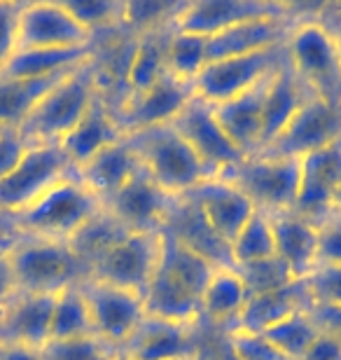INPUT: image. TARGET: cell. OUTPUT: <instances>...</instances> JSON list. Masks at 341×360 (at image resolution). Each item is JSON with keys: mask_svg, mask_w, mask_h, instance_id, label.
Instances as JSON below:
<instances>
[{"mask_svg": "<svg viewBox=\"0 0 341 360\" xmlns=\"http://www.w3.org/2000/svg\"><path fill=\"white\" fill-rule=\"evenodd\" d=\"M103 204L91 190H86L82 180L72 171L61 178L49 190H45L31 206L12 215L10 225L17 236H33V239L70 241L72 234L91 220Z\"/></svg>", "mask_w": 341, "mask_h": 360, "instance_id": "1", "label": "cell"}, {"mask_svg": "<svg viewBox=\"0 0 341 360\" xmlns=\"http://www.w3.org/2000/svg\"><path fill=\"white\" fill-rule=\"evenodd\" d=\"M96 56V54H94ZM101 91L96 59L63 75L59 82L38 101L28 120L19 131L31 146L40 143H59L89 110Z\"/></svg>", "mask_w": 341, "mask_h": 360, "instance_id": "2", "label": "cell"}, {"mask_svg": "<svg viewBox=\"0 0 341 360\" xmlns=\"http://www.w3.org/2000/svg\"><path fill=\"white\" fill-rule=\"evenodd\" d=\"M143 171L173 197H183L208 178H215L201 157L171 124L129 136Z\"/></svg>", "mask_w": 341, "mask_h": 360, "instance_id": "3", "label": "cell"}, {"mask_svg": "<svg viewBox=\"0 0 341 360\" xmlns=\"http://www.w3.org/2000/svg\"><path fill=\"white\" fill-rule=\"evenodd\" d=\"M10 260L19 292L56 295L89 278V267L72 253L68 241L17 236L10 246Z\"/></svg>", "mask_w": 341, "mask_h": 360, "instance_id": "4", "label": "cell"}, {"mask_svg": "<svg viewBox=\"0 0 341 360\" xmlns=\"http://www.w3.org/2000/svg\"><path fill=\"white\" fill-rule=\"evenodd\" d=\"M283 49L288 66L314 96L341 103V63L337 45L321 19L292 21Z\"/></svg>", "mask_w": 341, "mask_h": 360, "instance_id": "5", "label": "cell"}, {"mask_svg": "<svg viewBox=\"0 0 341 360\" xmlns=\"http://www.w3.org/2000/svg\"><path fill=\"white\" fill-rule=\"evenodd\" d=\"M222 178L234 183L257 211L278 215L292 211L300 183V162L295 157H245L234 169L224 171Z\"/></svg>", "mask_w": 341, "mask_h": 360, "instance_id": "6", "label": "cell"}, {"mask_svg": "<svg viewBox=\"0 0 341 360\" xmlns=\"http://www.w3.org/2000/svg\"><path fill=\"white\" fill-rule=\"evenodd\" d=\"M94 45V33L72 14L66 0L21 3L17 17V49H77Z\"/></svg>", "mask_w": 341, "mask_h": 360, "instance_id": "7", "label": "cell"}, {"mask_svg": "<svg viewBox=\"0 0 341 360\" xmlns=\"http://www.w3.org/2000/svg\"><path fill=\"white\" fill-rule=\"evenodd\" d=\"M70 174L72 167L59 143L28 146L24 160L5 178H0V215L3 218L17 215L31 206L42 192Z\"/></svg>", "mask_w": 341, "mask_h": 360, "instance_id": "8", "label": "cell"}, {"mask_svg": "<svg viewBox=\"0 0 341 360\" xmlns=\"http://www.w3.org/2000/svg\"><path fill=\"white\" fill-rule=\"evenodd\" d=\"M162 257V232H129L89 269V278L124 290H148Z\"/></svg>", "mask_w": 341, "mask_h": 360, "instance_id": "9", "label": "cell"}, {"mask_svg": "<svg viewBox=\"0 0 341 360\" xmlns=\"http://www.w3.org/2000/svg\"><path fill=\"white\" fill-rule=\"evenodd\" d=\"M285 61V49L276 47L269 52L231 56V59L208 61V66L201 70V75L192 84V94L208 105H220L227 101L250 91L257 82H262Z\"/></svg>", "mask_w": 341, "mask_h": 360, "instance_id": "10", "label": "cell"}, {"mask_svg": "<svg viewBox=\"0 0 341 360\" xmlns=\"http://www.w3.org/2000/svg\"><path fill=\"white\" fill-rule=\"evenodd\" d=\"M82 292L89 304L94 337L120 354L145 319L143 297L138 292L98 283L94 278L84 281Z\"/></svg>", "mask_w": 341, "mask_h": 360, "instance_id": "11", "label": "cell"}, {"mask_svg": "<svg viewBox=\"0 0 341 360\" xmlns=\"http://www.w3.org/2000/svg\"><path fill=\"white\" fill-rule=\"evenodd\" d=\"M337 141H341V103L311 96L259 155L300 160L302 155L332 146Z\"/></svg>", "mask_w": 341, "mask_h": 360, "instance_id": "12", "label": "cell"}, {"mask_svg": "<svg viewBox=\"0 0 341 360\" xmlns=\"http://www.w3.org/2000/svg\"><path fill=\"white\" fill-rule=\"evenodd\" d=\"M292 5L281 0H192L180 3L171 26L176 31L210 35L257 17H290Z\"/></svg>", "mask_w": 341, "mask_h": 360, "instance_id": "13", "label": "cell"}, {"mask_svg": "<svg viewBox=\"0 0 341 360\" xmlns=\"http://www.w3.org/2000/svg\"><path fill=\"white\" fill-rule=\"evenodd\" d=\"M192 96V84H185L169 73H164L145 91L117 101L112 105V112L120 122L122 131L131 136L145 131V129L171 124Z\"/></svg>", "mask_w": 341, "mask_h": 360, "instance_id": "14", "label": "cell"}, {"mask_svg": "<svg viewBox=\"0 0 341 360\" xmlns=\"http://www.w3.org/2000/svg\"><path fill=\"white\" fill-rule=\"evenodd\" d=\"M171 127L190 143V148L201 157V162L213 171V176H222L224 171L234 169L245 157L238 153V148L229 141V136L217 124L213 105L206 101L192 96L187 105L178 112V117L171 122Z\"/></svg>", "mask_w": 341, "mask_h": 360, "instance_id": "15", "label": "cell"}, {"mask_svg": "<svg viewBox=\"0 0 341 360\" xmlns=\"http://www.w3.org/2000/svg\"><path fill=\"white\" fill-rule=\"evenodd\" d=\"M300 183L292 211L318 225L332 211V197L341 183V141L302 155Z\"/></svg>", "mask_w": 341, "mask_h": 360, "instance_id": "16", "label": "cell"}, {"mask_svg": "<svg viewBox=\"0 0 341 360\" xmlns=\"http://www.w3.org/2000/svg\"><path fill=\"white\" fill-rule=\"evenodd\" d=\"M176 199L178 197L162 190L141 169L105 201L103 208L112 218H117L120 225H124L129 232H162L166 215Z\"/></svg>", "mask_w": 341, "mask_h": 360, "instance_id": "17", "label": "cell"}, {"mask_svg": "<svg viewBox=\"0 0 341 360\" xmlns=\"http://www.w3.org/2000/svg\"><path fill=\"white\" fill-rule=\"evenodd\" d=\"M204 347L197 326L157 321L145 316L134 337L120 354L136 360H194Z\"/></svg>", "mask_w": 341, "mask_h": 360, "instance_id": "18", "label": "cell"}, {"mask_svg": "<svg viewBox=\"0 0 341 360\" xmlns=\"http://www.w3.org/2000/svg\"><path fill=\"white\" fill-rule=\"evenodd\" d=\"M183 197L192 199L199 206V211L204 213L210 227L227 243H231V239L250 220V215L257 211L252 206V201L234 183H229L222 176L204 180V183L183 194Z\"/></svg>", "mask_w": 341, "mask_h": 360, "instance_id": "19", "label": "cell"}, {"mask_svg": "<svg viewBox=\"0 0 341 360\" xmlns=\"http://www.w3.org/2000/svg\"><path fill=\"white\" fill-rule=\"evenodd\" d=\"M162 232L169 234L178 243H183L185 248L206 257L215 267H234L229 243L210 227V222L204 218V213L199 211V206L192 199L178 197L173 201Z\"/></svg>", "mask_w": 341, "mask_h": 360, "instance_id": "20", "label": "cell"}, {"mask_svg": "<svg viewBox=\"0 0 341 360\" xmlns=\"http://www.w3.org/2000/svg\"><path fill=\"white\" fill-rule=\"evenodd\" d=\"M124 136L127 134L122 131L120 122L115 117L110 101L103 94H98L96 101L89 105V110L84 112V117L59 141V148L70 162L72 171H75L84 162H89L96 153L122 141Z\"/></svg>", "mask_w": 341, "mask_h": 360, "instance_id": "21", "label": "cell"}, {"mask_svg": "<svg viewBox=\"0 0 341 360\" xmlns=\"http://www.w3.org/2000/svg\"><path fill=\"white\" fill-rule=\"evenodd\" d=\"M290 26V17H257L224 28L208 38V61L269 52L285 42Z\"/></svg>", "mask_w": 341, "mask_h": 360, "instance_id": "22", "label": "cell"}, {"mask_svg": "<svg viewBox=\"0 0 341 360\" xmlns=\"http://www.w3.org/2000/svg\"><path fill=\"white\" fill-rule=\"evenodd\" d=\"M54 295L19 292L0 311V342L45 349L52 330Z\"/></svg>", "mask_w": 341, "mask_h": 360, "instance_id": "23", "label": "cell"}, {"mask_svg": "<svg viewBox=\"0 0 341 360\" xmlns=\"http://www.w3.org/2000/svg\"><path fill=\"white\" fill-rule=\"evenodd\" d=\"M269 75L241 96L231 98L227 103L213 105L217 124L222 127V131L229 136V141L234 143L243 157L257 155L259 146H262V103Z\"/></svg>", "mask_w": 341, "mask_h": 360, "instance_id": "24", "label": "cell"}, {"mask_svg": "<svg viewBox=\"0 0 341 360\" xmlns=\"http://www.w3.org/2000/svg\"><path fill=\"white\" fill-rule=\"evenodd\" d=\"M141 169V160H138L131 141H129V136H124L122 141L101 150L89 162H84L82 167L75 169V176L82 180L86 190L96 194L101 204H105Z\"/></svg>", "mask_w": 341, "mask_h": 360, "instance_id": "25", "label": "cell"}, {"mask_svg": "<svg viewBox=\"0 0 341 360\" xmlns=\"http://www.w3.org/2000/svg\"><path fill=\"white\" fill-rule=\"evenodd\" d=\"M311 96L314 94L292 73L288 61H283L269 75V82H266L264 103H262V146H259V153L285 129L288 122L300 112V108Z\"/></svg>", "mask_w": 341, "mask_h": 360, "instance_id": "26", "label": "cell"}, {"mask_svg": "<svg viewBox=\"0 0 341 360\" xmlns=\"http://www.w3.org/2000/svg\"><path fill=\"white\" fill-rule=\"evenodd\" d=\"M276 255L288 264L297 281H304L318 264V225L295 211L269 215Z\"/></svg>", "mask_w": 341, "mask_h": 360, "instance_id": "27", "label": "cell"}, {"mask_svg": "<svg viewBox=\"0 0 341 360\" xmlns=\"http://www.w3.org/2000/svg\"><path fill=\"white\" fill-rule=\"evenodd\" d=\"M143 309L148 319L180 323V326H197L201 328L204 314L201 302L194 292L180 285L176 278L169 276L162 267H157L148 290L143 292Z\"/></svg>", "mask_w": 341, "mask_h": 360, "instance_id": "28", "label": "cell"}, {"mask_svg": "<svg viewBox=\"0 0 341 360\" xmlns=\"http://www.w3.org/2000/svg\"><path fill=\"white\" fill-rule=\"evenodd\" d=\"M307 307L311 304L307 297L304 281H295L292 285L281 288V290H271V292L248 297L243 311L238 314V319L234 321V326L229 330H245V333L262 335L278 321L285 319V316L300 311V309H307Z\"/></svg>", "mask_w": 341, "mask_h": 360, "instance_id": "29", "label": "cell"}, {"mask_svg": "<svg viewBox=\"0 0 341 360\" xmlns=\"http://www.w3.org/2000/svg\"><path fill=\"white\" fill-rule=\"evenodd\" d=\"M171 28V21H166V24L152 28V31L136 35V45L124 73V89H122L120 101L124 96H131V94L145 91L166 73V47H169Z\"/></svg>", "mask_w": 341, "mask_h": 360, "instance_id": "30", "label": "cell"}, {"mask_svg": "<svg viewBox=\"0 0 341 360\" xmlns=\"http://www.w3.org/2000/svg\"><path fill=\"white\" fill-rule=\"evenodd\" d=\"M94 54H96V45L77 49H17L0 75L21 77V80L59 77L84 66L94 59Z\"/></svg>", "mask_w": 341, "mask_h": 360, "instance_id": "31", "label": "cell"}, {"mask_svg": "<svg viewBox=\"0 0 341 360\" xmlns=\"http://www.w3.org/2000/svg\"><path fill=\"white\" fill-rule=\"evenodd\" d=\"M248 288L234 267H217L201 292V314L217 328L229 330L248 302Z\"/></svg>", "mask_w": 341, "mask_h": 360, "instance_id": "32", "label": "cell"}, {"mask_svg": "<svg viewBox=\"0 0 341 360\" xmlns=\"http://www.w3.org/2000/svg\"><path fill=\"white\" fill-rule=\"evenodd\" d=\"M61 77L63 75L45 77V80H21V77L0 75V129H21L33 108L38 105V101Z\"/></svg>", "mask_w": 341, "mask_h": 360, "instance_id": "33", "label": "cell"}, {"mask_svg": "<svg viewBox=\"0 0 341 360\" xmlns=\"http://www.w3.org/2000/svg\"><path fill=\"white\" fill-rule=\"evenodd\" d=\"M159 267L169 276H173L180 285L194 292L201 300V292L206 290L210 276L215 274V264L208 262L194 250L185 248L183 243L171 239L169 234L162 232V257H159Z\"/></svg>", "mask_w": 341, "mask_h": 360, "instance_id": "34", "label": "cell"}, {"mask_svg": "<svg viewBox=\"0 0 341 360\" xmlns=\"http://www.w3.org/2000/svg\"><path fill=\"white\" fill-rule=\"evenodd\" d=\"M127 234H129V229L124 225H120V220L112 218L105 208H101L91 220H86L84 225L72 234L68 246L72 248V253L91 269L94 264H96L112 246H117Z\"/></svg>", "mask_w": 341, "mask_h": 360, "instance_id": "35", "label": "cell"}, {"mask_svg": "<svg viewBox=\"0 0 341 360\" xmlns=\"http://www.w3.org/2000/svg\"><path fill=\"white\" fill-rule=\"evenodd\" d=\"M91 335H94V323H91L89 304H86V297L82 292V283L63 288L61 292H56L49 342H68Z\"/></svg>", "mask_w": 341, "mask_h": 360, "instance_id": "36", "label": "cell"}, {"mask_svg": "<svg viewBox=\"0 0 341 360\" xmlns=\"http://www.w3.org/2000/svg\"><path fill=\"white\" fill-rule=\"evenodd\" d=\"M208 66V38L171 28L166 47V73L185 84H194Z\"/></svg>", "mask_w": 341, "mask_h": 360, "instance_id": "37", "label": "cell"}, {"mask_svg": "<svg viewBox=\"0 0 341 360\" xmlns=\"http://www.w3.org/2000/svg\"><path fill=\"white\" fill-rule=\"evenodd\" d=\"M321 333H323V326L318 323L316 314L311 311V307H307V309H300V311L285 316V319L278 321L262 335L285 358L300 360Z\"/></svg>", "mask_w": 341, "mask_h": 360, "instance_id": "38", "label": "cell"}, {"mask_svg": "<svg viewBox=\"0 0 341 360\" xmlns=\"http://www.w3.org/2000/svg\"><path fill=\"white\" fill-rule=\"evenodd\" d=\"M229 250H231V262H234V267L274 257L276 241H274V229H271L269 215L262 211L252 213L250 220L241 227V232L231 239Z\"/></svg>", "mask_w": 341, "mask_h": 360, "instance_id": "39", "label": "cell"}, {"mask_svg": "<svg viewBox=\"0 0 341 360\" xmlns=\"http://www.w3.org/2000/svg\"><path fill=\"white\" fill-rule=\"evenodd\" d=\"M238 271V276L243 278L245 288H248V295H262V292H271V290H281V288H288L295 283L292 271L288 269V264L281 260L278 255L266 257V260H257V262H248L241 264V267H234Z\"/></svg>", "mask_w": 341, "mask_h": 360, "instance_id": "40", "label": "cell"}, {"mask_svg": "<svg viewBox=\"0 0 341 360\" xmlns=\"http://www.w3.org/2000/svg\"><path fill=\"white\" fill-rule=\"evenodd\" d=\"M309 304L325 311H341V264H318L304 278Z\"/></svg>", "mask_w": 341, "mask_h": 360, "instance_id": "41", "label": "cell"}, {"mask_svg": "<svg viewBox=\"0 0 341 360\" xmlns=\"http://www.w3.org/2000/svg\"><path fill=\"white\" fill-rule=\"evenodd\" d=\"M66 5L94 33V38L98 31H112V28L124 26L122 24V14H124L122 0H66Z\"/></svg>", "mask_w": 341, "mask_h": 360, "instance_id": "42", "label": "cell"}, {"mask_svg": "<svg viewBox=\"0 0 341 360\" xmlns=\"http://www.w3.org/2000/svg\"><path fill=\"white\" fill-rule=\"evenodd\" d=\"M180 3H164V0H129V3H124L122 24L134 35H141L171 21Z\"/></svg>", "mask_w": 341, "mask_h": 360, "instance_id": "43", "label": "cell"}, {"mask_svg": "<svg viewBox=\"0 0 341 360\" xmlns=\"http://www.w3.org/2000/svg\"><path fill=\"white\" fill-rule=\"evenodd\" d=\"M224 344L229 360H290L259 333L224 330Z\"/></svg>", "mask_w": 341, "mask_h": 360, "instance_id": "44", "label": "cell"}, {"mask_svg": "<svg viewBox=\"0 0 341 360\" xmlns=\"http://www.w3.org/2000/svg\"><path fill=\"white\" fill-rule=\"evenodd\" d=\"M115 356L117 351L94 335L68 342H49L45 347L47 360H112Z\"/></svg>", "mask_w": 341, "mask_h": 360, "instance_id": "45", "label": "cell"}, {"mask_svg": "<svg viewBox=\"0 0 341 360\" xmlns=\"http://www.w3.org/2000/svg\"><path fill=\"white\" fill-rule=\"evenodd\" d=\"M318 264H341V218L332 211L318 222Z\"/></svg>", "mask_w": 341, "mask_h": 360, "instance_id": "46", "label": "cell"}, {"mask_svg": "<svg viewBox=\"0 0 341 360\" xmlns=\"http://www.w3.org/2000/svg\"><path fill=\"white\" fill-rule=\"evenodd\" d=\"M21 3L17 0H0V73L17 52V17Z\"/></svg>", "mask_w": 341, "mask_h": 360, "instance_id": "47", "label": "cell"}, {"mask_svg": "<svg viewBox=\"0 0 341 360\" xmlns=\"http://www.w3.org/2000/svg\"><path fill=\"white\" fill-rule=\"evenodd\" d=\"M28 143L19 129H0V178H5L24 160Z\"/></svg>", "mask_w": 341, "mask_h": 360, "instance_id": "48", "label": "cell"}, {"mask_svg": "<svg viewBox=\"0 0 341 360\" xmlns=\"http://www.w3.org/2000/svg\"><path fill=\"white\" fill-rule=\"evenodd\" d=\"M300 360H341V335L323 328Z\"/></svg>", "mask_w": 341, "mask_h": 360, "instance_id": "49", "label": "cell"}, {"mask_svg": "<svg viewBox=\"0 0 341 360\" xmlns=\"http://www.w3.org/2000/svg\"><path fill=\"white\" fill-rule=\"evenodd\" d=\"M19 295L17 276H14L12 260H10V248L0 250V311L10 304V302Z\"/></svg>", "mask_w": 341, "mask_h": 360, "instance_id": "50", "label": "cell"}, {"mask_svg": "<svg viewBox=\"0 0 341 360\" xmlns=\"http://www.w3.org/2000/svg\"><path fill=\"white\" fill-rule=\"evenodd\" d=\"M0 360H47V358H45V349L0 342Z\"/></svg>", "mask_w": 341, "mask_h": 360, "instance_id": "51", "label": "cell"}, {"mask_svg": "<svg viewBox=\"0 0 341 360\" xmlns=\"http://www.w3.org/2000/svg\"><path fill=\"white\" fill-rule=\"evenodd\" d=\"M323 24L328 26L330 35L335 38V45H337V54H339V63H341V10L335 12H323Z\"/></svg>", "mask_w": 341, "mask_h": 360, "instance_id": "52", "label": "cell"}, {"mask_svg": "<svg viewBox=\"0 0 341 360\" xmlns=\"http://www.w3.org/2000/svg\"><path fill=\"white\" fill-rule=\"evenodd\" d=\"M14 239H17V232H14V227L10 225V220L0 215V250L10 248Z\"/></svg>", "mask_w": 341, "mask_h": 360, "instance_id": "53", "label": "cell"}, {"mask_svg": "<svg viewBox=\"0 0 341 360\" xmlns=\"http://www.w3.org/2000/svg\"><path fill=\"white\" fill-rule=\"evenodd\" d=\"M332 213L339 215V218H341V183H339V187H337L335 197H332Z\"/></svg>", "mask_w": 341, "mask_h": 360, "instance_id": "54", "label": "cell"}, {"mask_svg": "<svg viewBox=\"0 0 341 360\" xmlns=\"http://www.w3.org/2000/svg\"><path fill=\"white\" fill-rule=\"evenodd\" d=\"M194 360H224V358H220V356H208L206 351H201V354L194 358Z\"/></svg>", "mask_w": 341, "mask_h": 360, "instance_id": "55", "label": "cell"}, {"mask_svg": "<svg viewBox=\"0 0 341 360\" xmlns=\"http://www.w3.org/2000/svg\"><path fill=\"white\" fill-rule=\"evenodd\" d=\"M112 360H136V358H131V356H124V354H117Z\"/></svg>", "mask_w": 341, "mask_h": 360, "instance_id": "56", "label": "cell"}]
</instances>
